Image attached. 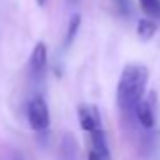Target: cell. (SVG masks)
<instances>
[{
    "label": "cell",
    "instance_id": "cell-1",
    "mask_svg": "<svg viewBox=\"0 0 160 160\" xmlns=\"http://www.w3.org/2000/svg\"><path fill=\"white\" fill-rule=\"evenodd\" d=\"M150 72L143 64H128L117 83V105L121 112L134 117V110L145 98Z\"/></svg>",
    "mask_w": 160,
    "mask_h": 160
},
{
    "label": "cell",
    "instance_id": "cell-2",
    "mask_svg": "<svg viewBox=\"0 0 160 160\" xmlns=\"http://www.w3.org/2000/svg\"><path fill=\"white\" fill-rule=\"evenodd\" d=\"M28 122L31 126V129L35 131H45L50 126V112H48V105L42 97H35L31 102L28 103Z\"/></svg>",
    "mask_w": 160,
    "mask_h": 160
},
{
    "label": "cell",
    "instance_id": "cell-3",
    "mask_svg": "<svg viewBox=\"0 0 160 160\" xmlns=\"http://www.w3.org/2000/svg\"><path fill=\"white\" fill-rule=\"evenodd\" d=\"M90 136V150H88V160H110V148L107 143V134L103 126L88 132Z\"/></svg>",
    "mask_w": 160,
    "mask_h": 160
},
{
    "label": "cell",
    "instance_id": "cell-4",
    "mask_svg": "<svg viewBox=\"0 0 160 160\" xmlns=\"http://www.w3.org/2000/svg\"><path fill=\"white\" fill-rule=\"evenodd\" d=\"M134 119L143 129H153L157 122V100L155 93L145 97L134 110Z\"/></svg>",
    "mask_w": 160,
    "mask_h": 160
},
{
    "label": "cell",
    "instance_id": "cell-5",
    "mask_svg": "<svg viewBox=\"0 0 160 160\" xmlns=\"http://www.w3.org/2000/svg\"><path fill=\"white\" fill-rule=\"evenodd\" d=\"M78 119H79L81 128L86 132L93 131V129L100 128L102 124V117H100V110L95 105H88V103H81L78 107Z\"/></svg>",
    "mask_w": 160,
    "mask_h": 160
},
{
    "label": "cell",
    "instance_id": "cell-6",
    "mask_svg": "<svg viewBox=\"0 0 160 160\" xmlns=\"http://www.w3.org/2000/svg\"><path fill=\"white\" fill-rule=\"evenodd\" d=\"M47 69V45L43 42H38L29 55V71L33 76H42Z\"/></svg>",
    "mask_w": 160,
    "mask_h": 160
},
{
    "label": "cell",
    "instance_id": "cell-7",
    "mask_svg": "<svg viewBox=\"0 0 160 160\" xmlns=\"http://www.w3.org/2000/svg\"><path fill=\"white\" fill-rule=\"evenodd\" d=\"M157 31V24L152 19H139L138 21V35L143 40H150Z\"/></svg>",
    "mask_w": 160,
    "mask_h": 160
},
{
    "label": "cell",
    "instance_id": "cell-8",
    "mask_svg": "<svg viewBox=\"0 0 160 160\" xmlns=\"http://www.w3.org/2000/svg\"><path fill=\"white\" fill-rule=\"evenodd\" d=\"M138 2L150 18L160 19V0H138Z\"/></svg>",
    "mask_w": 160,
    "mask_h": 160
},
{
    "label": "cell",
    "instance_id": "cell-9",
    "mask_svg": "<svg viewBox=\"0 0 160 160\" xmlns=\"http://www.w3.org/2000/svg\"><path fill=\"white\" fill-rule=\"evenodd\" d=\"M79 22H81L79 14H76V16H72V18H71V21H69V28H67V35H66V43H67V45H69V43L74 40V36H76L78 28H79Z\"/></svg>",
    "mask_w": 160,
    "mask_h": 160
},
{
    "label": "cell",
    "instance_id": "cell-10",
    "mask_svg": "<svg viewBox=\"0 0 160 160\" xmlns=\"http://www.w3.org/2000/svg\"><path fill=\"white\" fill-rule=\"evenodd\" d=\"M114 4L122 16H126V18L132 16V2L131 0H114Z\"/></svg>",
    "mask_w": 160,
    "mask_h": 160
},
{
    "label": "cell",
    "instance_id": "cell-11",
    "mask_svg": "<svg viewBox=\"0 0 160 160\" xmlns=\"http://www.w3.org/2000/svg\"><path fill=\"white\" fill-rule=\"evenodd\" d=\"M36 2H38V5H45L47 4V0H36Z\"/></svg>",
    "mask_w": 160,
    "mask_h": 160
}]
</instances>
